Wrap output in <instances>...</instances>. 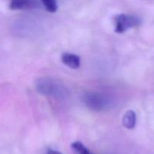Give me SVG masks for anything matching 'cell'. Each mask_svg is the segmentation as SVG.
Segmentation results:
<instances>
[{"mask_svg": "<svg viewBox=\"0 0 154 154\" xmlns=\"http://www.w3.org/2000/svg\"><path fill=\"white\" fill-rule=\"evenodd\" d=\"M83 102L89 109L94 111L102 110L106 108L107 100L101 94L96 93H88L84 96Z\"/></svg>", "mask_w": 154, "mask_h": 154, "instance_id": "cell-2", "label": "cell"}, {"mask_svg": "<svg viewBox=\"0 0 154 154\" xmlns=\"http://www.w3.org/2000/svg\"><path fill=\"white\" fill-rule=\"evenodd\" d=\"M46 154H62V153L57 150H54V149H49V150L47 152Z\"/></svg>", "mask_w": 154, "mask_h": 154, "instance_id": "cell-9", "label": "cell"}, {"mask_svg": "<svg viewBox=\"0 0 154 154\" xmlns=\"http://www.w3.org/2000/svg\"><path fill=\"white\" fill-rule=\"evenodd\" d=\"M38 6V0H9V8L11 10L31 9Z\"/></svg>", "mask_w": 154, "mask_h": 154, "instance_id": "cell-3", "label": "cell"}, {"mask_svg": "<svg viewBox=\"0 0 154 154\" xmlns=\"http://www.w3.org/2000/svg\"><path fill=\"white\" fill-rule=\"evenodd\" d=\"M122 125L128 129H132L136 125V113L134 110L127 111L122 118Z\"/></svg>", "mask_w": 154, "mask_h": 154, "instance_id": "cell-6", "label": "cell"}, {"mask_svg": "<svg viewBox=\"0 0 154 154\" xmlns=\"http://www.w3.org/2000/svg\"><path fill=\"white\" fill-rule=\"evenodd\" d=\"M71 147L76 154H92L89 149L80 141L73 142L71 144Z\"/></svg>", "mask_w": 154, "mask_h": 154, "instance_id": "cell-7", "label": "cell"}, {"mask_svg": "<svg viewBox=\"0 0 154 154\" xmlns=\"http://www.w3.org/2000/svg\"><path fill=\"white\" fill-rule=\"evenodd\" d=\"M61 61L71 69H76L80 66V57L75 54L65 52L61 55Z\"/></svg>", "mask_w": 154, "mask_h": 154, "instance_id": "cell-5", "label": "cell"}, {"mask_svg": "<svg viewBox=\"0 0 154 154\" xmlns=\"http://www.w3.org/2000/svg\"><path fill=\"white\" fill-rule=\"evenodd\" d=\"M113 23L115 32L117 33H122L131 28L138 26L140 23V20L136 16L119 14L114 16Z\"/></svg>", "mask_w": 154, "mask_h": 154, "instance_id": "cell-1", "label": "cell"}, {"mask_svg": "<svg viewBox=\"0 0 154 154\" xmlns=\"http://www.w3.org/2000/svg\"><path fill=\"white\" fill-rule=\"evenodd\" d=\"M42 5L45 8V9L51 13H54L57 11L58 5L56 0H40Z\"/></svg>", "mask_w": 154, "mask_h": 154, "instance_id": "cell-8", "label": "cell"}, {"mask_svg": "<svg viewBox=\"0 0 154 154\" xmlns=\"http://www.w3.org/2000/svg\"><path fill=\"white\" fill-rule=\"evenodd\" d=\"M35 86L38 92L45 95L54 94V91L56 90L51 79L47 78H42L38 79L36 82Z\"/></svg>", "mask_w": 154, "mask_h": 154, "instance_id": "cell-4", "label": "cell"}]
</instances>
